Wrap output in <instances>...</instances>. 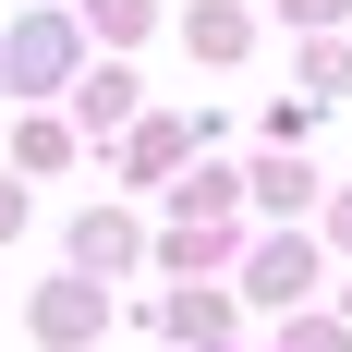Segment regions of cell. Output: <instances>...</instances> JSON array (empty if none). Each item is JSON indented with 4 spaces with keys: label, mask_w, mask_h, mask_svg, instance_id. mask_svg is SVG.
<instances>
[{
    "label": "cell",
    "mask_w": 352,
    "mask_h": 352,
    "mask_svg": "<svg viewBox=\"0 0 352 352\" xmlns=\"http://www.w3.org/2000/svg\"><path fill=\"white\" fill-rule=\"evenodd\" d=\"M316 267H328V243H316V231H267V243L243 255V304L304 316V304H316Z\"/></svg>",
    "instance_id": "1"
},
{
    "label": "cell",
    "mask_w": 352,
    "mask_h": 352,
    "mask_svg": "<svg viewBox=\"0 0 352 352\" xmlns=\"http://www.w3.org/2000/svg\"><path fill=\"white\" fill-rule=\"evenodd\" d=\"M0 73L12 85H73V12H25L12 49H0Z\"/></svg>",
    "instance_id": "2"
},
{
    "label": "cell",
    "mask_w": 352,
    "mask_h": 352,
    "mask_svg": "<svg viewBox=\"0 0 352 352\" xmlns=\"http://www.w3.org/2000/svg\"><path fill=\"white\" fill-rule=\"evenodd\" d=\"M231 255H243V219H170L158 267H170L182 292H207V267H231Z\"/></svg>",
    "instance_id": "3"
},
{
    "label": "cell",
    "mask_w": 352,
    "mask_h": 352,
    "mask_svg": "<svg viewBox=\"0 0 352 352\" xmlns=\"http://www.w3.org/2000/svg\"><path fill=\"white\" fill-rule=\"evenodd\" d=\"M98 328H109V292L98 280H49V292H36V340H49V352H85Z\"/></svg>",
    "instance_id": "4"
},
{
    "label": "cell",
    "mask_w": 352,
    "mask_h": 352,
    "mask_svg": "<svg viewBox=\"0 0 352 352\" xmlns=\"http://www.w3.org/2000/svg\"><path fill=\"white\" fill-rule=\"evenodd\" d=\"M73 122H85V134H134V122H146V85H134V73H122V61H109V73H73Z\"/></svg>",
    "instance_id": "5"
},
{
    "label": "cell",
    "mask_w": 352,
    "mask_h": 352,
    "mask_svg": "<svg viewBox=\"0 0 352 352\" xmlns=\"http://www.w3.org/2000/svg\"><path fill=\"white\" fill-rule=\"evenodd\" d=\"M182 49H195V73H231L255 49V12L243 0H195V12H182Z\"/></svg>",
    "instance_id": "6"
},
{
    "label": "cell",
    "mask_w": 352,
    "mask_h": 352,
    "mask_svg": "<svg viewBox=\"0 0 352 352\" xmlns=\"http://www.w3.org/2000/svg\"><path fill=\"white\" fill-rule=\"evenodd\" d=\"M134 255H146V231H134L122 207H98V219H73V280H122Z\"/></svg>",
    "instance_id": "7"
},
{
    "label": "cell",
    "mask_w": 352,
    "mask_h": 352,
    "mask_svg": "<svg viewBox=\"0 0 352 352\" xmlns=\"http://www.w3.org/2000/svg\"><path fill=\"white\" fill-rule=\"evenodd\" d=\"M195 146H207V122H134V134H122V170H134V182H170Z\"/></svg>",
    "instance_id": "8"
},
{
    "label": "cell",
    "mask_w": 352,
    "mask_h": 352,
    "mask_svg": "<svg viewBox=\"0 0 352 352\" xmlns=\"http://www.w3.org/2000/svg\"><path fill=\"white\" fill-rule=\"evenodd\" d=\"M158 328H170V340H195V352H219L231 328H243V304H231V292H170V304H158Z\"/></svg>",
    "instance_id": "9"
},
{
    "label": "cell",
    "mask_w": 352,
    "mask_h": 352,
    "mask_svg": "<svg viewBox=\"0 0 352 352\" xmlns=\"http://www.w3.org/2000/svg\"><path fill=\"white\" fill-rule=\"evenodd\" d=\"M243 195H255L267 219H304V207H316V170H304V158H255V170H243Z\"/></svg>",
    "instance_id": "10"
},
{
    "label": "cell",
    "mask_w": 352,
    "mask_h": 352,
    "mask_svg": "<svg viewBox=\"0 0 352 352\" xmlns=\"http://www.w3.org/2000/svg\"><path fill=\"white\" fill-rule=\"evenodd\" d=\"M158 25V0H73V36H109V49H134Z\"/></svg>",
    "instance_id": "11"
},
{
    "label": "cell",
    "mask_w": 352,
    "mask_h": 352,
    "mask_svg": "<svg viewBox=\"0 0 352 352\" xmlns=\"http://www.w3.org/2000/svg\"><path fill=\"white\" fill-rule=\"evenodd\" d=\"M170 207H182V219H231V207H243V182H231V170H182Z\"/></svg>",
    "instance_id": "12"
},
{
    "label": "cell",
    "mask_w": 352,
    "mask_h": 352,
    "mask_svg": "<svg viewBox=\"0 0 352 352\" xmlns=\"http://www.w3.org/2000/svg\"><path fill=\"white\" fill-rule=\"evenodd\" d=\"M292 98H352V49H340V36L304 49V85H292Z\"/></svg>",
    "instance_id": "13"
},
{
    "label": "cell",
    "mask_w": 352,
    "mask_h": 352,
    "mask_svg": "<svg viewBox=\"0 0 352 352\" xmlns=\"http://www.w3.org/2000/svg\"><path fill=\"white\" fill-rule=\"evenodd\" d=\"M12 158H25V170H61L73 134H61V122H25V134H12ZM25 170H12V182H25Z\"/></svg>",
    "instance_id": "14"
},
{
    "label": "cell",
    "mask_w": 352,
    "mask_h": 352,
    "mask_svg": "<svg viewBox=\"0 0 352 352\" xmlns=\"http://www.w3.org/2000/svg\"><path fill=\"white\" fill-rule=\"evenodd\" d=\"M280 352H352V328H340V316H316V304H304V316L280 328Z\"/></svg>",
    "instance_id": "15"
},
{
    "label": "cell",
    "mask_w": 352,
    "mask_h": 352,
    "mask_svg": "<svg viewBox=\"0 0 352 352\" xmlns=\"http://www.w3.org/2000/svg\"><path fill=\"white\" fill-rule=\"evenodd\" d=\"M340 12H352V0H280V25H292V36H328Z\"/></svg>",
    "instance_id": "16"
},
{
    "label": "cell",
    "mask_w": 352,
    "mask_h": 352,
    "mask_svg": "<svg viewBox=\"0 0 352 352\" xmlns=\"http://www.w3.org/2000/svg\"><path fill=\"white\" fill-rule=\"evenodd\" d=\"M12 231H25V182L0 170V243H12Z\"/></svg>",
    "instance_id": "17"
},
{
    "label": "cell",
    "mask_w": 352,
    "mask_h": 352,
    "mask_svg": "<svg viewBox=\"0 0 352 352\" xmlns=\"http://www.w3.org/2000/svg\"><path fill=\"white\" fill-rule=\"evenodd\" d=\"M328 243H340V255H352V195H328Z\"/></svg>",
    "instance_id": "18"
},
{
    "label": "cell",
    "mask_w": 352,
    "mask_h": 352,
    "mask_svg": "<svg viewBox=\"0 0 352 352\" xmlns=\"http://www.w3.org/2000/svg\"><path fill=\"white\" fill-rule=\"evenodd\" d=\"M340 328H352V292H340Z\"/></svg>",
    "instance_id": "19"
}]
</instances>
